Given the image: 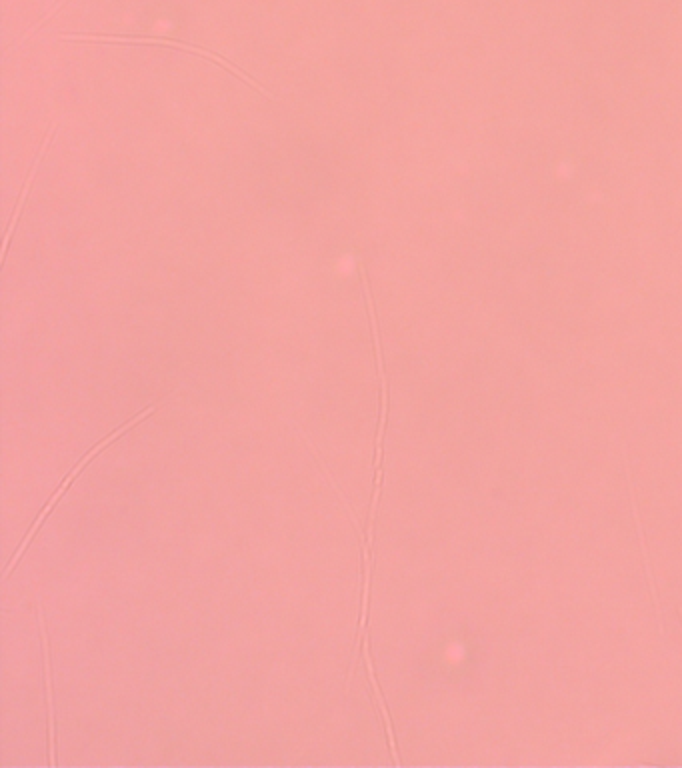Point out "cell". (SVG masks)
Here are the masks:
<instances>
[{"mask_svg": "<svg viewBox=\"0 0 682 768\" xmlns=\"http://www.w3.org/2000/svg\"><path fill=\"white\" fill-rule=\"evenodd\" d=\"M38 622H40V636H42V658H44V682H46V700H48V738H50V764L56 766V732H54V702H52V674H50V652H48V636L44 626V612L38 604Z\"/></svg>", "mask_w": 682, "mask_h": 768, "instance_id": "obj_4", "label": "cell"}, {"mask_svg": "<svg viewBox=\"0 0 682 768\" xmlns=\"http://www.w3.org/2000/svg\"><path fill=\"white\" fill-rule=\"evenodd\" d=\"M678 614H680V616H682V608H678Z\"/></svg>", "mask_w": 682, "mask_h": 768, "instance_id": "obj_6", "label": "cell"}, {"mask_svg": "<svg viewBox=\"0 0 682 768\" xmlns=\"http://www.w3.org/2000/svg\"><path fill=\"white\" fill-rule=\"evenodd\" d=\"M60 40H76V42H114V44H164V46H172V48H178V50H186V52H194L202 58H208V60H214L218 66L230 70L234 76H238L240 80H244L248 86H252L254 90H258L262 96L266 98H272L260 84H256L246 72H242L240 68H236L230 60L218 56L216 52H210V50H204L200 46H190L182 40H174V38H166V36H160V38H154V36H102V34H60L58 36Z\"/></svg>", "mask_w": 682, "mask_h": 768, "instance_id": "obj_2", "label": "cell"}, {"mask_svg": "<svg viewBox=\"0 0 682 768\" xmlns=\"http://www.w3.org/2000/svg\"><path fill=\"white\" fill-rule=\"evenodd\" d=\"M154 410H156V406H148L146 410H142L140 414H136V416H134L132 420H128V422H124V424H122V426H120L118 430H114L112 434H108V436H106L104 440H100V442H98L96 446H92V448H90V452H86V454L82 456V460H80V462H78V464H76V466H74V468H72V470H70V472H68V474L64 476V480L60 482V486L56 488V492H54V494L50 496V500H48V502L44 504V508H42V512L38 514V518L34 520V524H32L30 528H28V532H26V536L22 538V542H20V546H18V550L14 552V556H12V560H10V564H8L6 568H4V576H10V572L14 570V566L18 564V560L22 558V554L26 552V548H28V544H30V540H32V536H34V534L38 532V528H40V524L44 522V518H46V516H48V514L52 512V508L56 506V502H58V500L62 498V494H64V492H66V488H68V486H70V484L74 482V478H76V476H78V474H80V472L84 470V466H86V464H88V462H90V460H92V458H94L96 454H100V452H102V450H104V448H106V446H108L110 442H114L116 438H120V436H122V434H124L126 430H130L132 426H136V424H138L140 420H144L146 416H150V414H152Z\"/></svg>", "mask_w": 682, "mask_h": 768, "instance_id": "obj_1", "label": "cell"}, {"mask_svg": "<svg viewBox=\"0 0 682 768\" xmlns=\"http://www.w3.org/2000/svg\"><path fill=\"white\" fill-rule=\"evenodd\" d=\"M54 128H56V124L52 122V124H50V128L46 130V134H44L42 146H40V150H38V154H36V158H34V162H32V168H30V172H28V176H26V182H24V186H22L20 198H18V202H16V208H14V212H12V218H10L8 230H6V234H4V244H2V262H4L6 254H8V244H10V238H12L14 230H16V224H18L20 212H22V208H24V202H26V196H28L30 184H32V180H34V176H36V170H38V166H40V160L44 158V152H46V148H48V144H50V140H52Z\"/></svg>", "mask_w": 682, "mask_h": 768, "instance_id": "obj_3", "label": "cell"}, {"mask_svg": "<svg viewBox=\"0 0 682 768\" xmlns=\"http://www.w3.org/2000/svg\"><path fill=\"white\" fill-rule=\"evenodd\" d=\"M624 462H626V480H628V492H630V504H632V516H634V522H636V530H638V538H640V550H642V556H644V568H646V578H648V584H650V592H652V598H654V606H656V614L660 618V602H658V596H656V584H654V578H652V570H650V556H648V548H646V538H644V530H642V522H640V516H638V506H636V494H634V484H632V476H630V468H628V458L624 454Z\"/></svg>", "mask_w": 682, "mask_h": 768, "instance_id": "obj_5", "label": "cell"}]
</instances>
